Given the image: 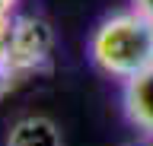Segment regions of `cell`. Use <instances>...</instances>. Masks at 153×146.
<instances>
[{
	"label": "cell",
	"instance_id": "obj_4",
	"mask_svg": "<svg viewBox=\"0 0 153 146\" xmlns=\"http://www.w3.org/2000/svg\"><path fill=\"white\" fill-rule=\"evenodd\" d=\"M7 146H61V130L45 114H26L10 127Z\"/></svg>",
	"mask_w": 153,
	"mask_h": 146
},
{
	"label": "cell",
	"instance_id": "obj_3",
	"mask_svg": "<svg viewBox=\"0 0 153 146\" xmlns=\"http://www.w3.org/2000/svg\"><path fill=\"white\" fill-rule=\"evenodd\" d=\"M124 114L134 127L153 134V67L124 79Z\"/></svg>",
	"mask_w": 153,
	"mask_h": 146
},
{
	"label": "cell",
	"instance_id": "obj_1",
	"mask_svg": "<svg viewBox=\"0 0 153 146\" xmlns=\"http://www.w3.org/2000/svg\"><path fill=\"white\" fill-rule=\"evenodd\" d=\"M89 57L115 79L143 73L153 67V19L140 10H124L102 19L89 38Z\"/></svg>",
	"mask_w": 153,
	"mask_h": 146
},
{
	"label": "cell",
	"instance_id": "obj_5",
	"mask_svg": "<svg viewBox=\"0 0 153 146\" xmlns=\"http://www.w3.org/2000/svg\"><path fill=\"white\" fill-rule=\"evenodd\" d=\"M134 10H140L143 16H150V19H153V0H134Z\"/></svg>",
	"mask_w": 153,
	"mask_h": 146
},
{
	"label": "cell",
	"instance_id": "obj_2",
	"mask_svg": "<svg viewBox=\"0 0 153 146\" xmlns=\"http://www.w3.org/2000/svg\"><path fill=\"white\" fill-rule=\"evenodd\" d=\"M51 51H54L51 26L45 19H38V16H16L13 38H10V54H7L10 83L45 73L51 67Z\"/></svg>",
	"mask_w": 153,
	"mask_h": 146
}]
</instances>
